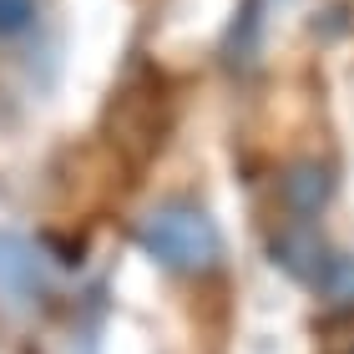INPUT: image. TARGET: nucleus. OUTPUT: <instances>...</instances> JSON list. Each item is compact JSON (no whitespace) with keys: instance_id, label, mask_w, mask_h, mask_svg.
I'll return each mask as SVG.
<instances>
[{"instance_id":"obj_1","label":"nucleus","mask_w":354,"mask_h":354,"mask_svg":"<svg viewBox=\"0 0 354 354\" xmlns=\"http://www.w3.org/2000/svg\"><path fill=\"white\" fill-rule=\"evenodd\" d=\"M147 248L162 259L167 268H183V273H198L218 259V233L198 207H167L147 223Z\"/></svg>"},{"instance_id":"obj_2","label":"nucleus","mask_w":354,"mask_h":354,"mask_svg":"<svg viewBox=\"0 0 354 354\" xmlns=\"http://www.w3.org/2000/svg\"><path fill=\"white\" fill-rule=\"evenodd\" d=\"M36 26V0H0V41H21Z\"/></svg>"}]
</instances>
